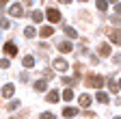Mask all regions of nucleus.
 <instances>
[{"instance_id":"nucleus-3","label":"nucleus","mask_w":121,"mask_h":119,"mask_svg":"<svg viewBox=\"0 0 121 119\" xmlns=\"http://www.w3.org/2000/svg\"><path fill=\"white\" fill-rule=\"evenodd\" d=\"M45 15H48V20H50V22H54V24H56V22H60V13H58V11L54 9V7H50Z\"/></svg>"},{"instance_id":"nucleus-19","label":"nucleus","mask_w":121,"mask_h":119,"mask_svg":"<svg viewBox=\"0 0 121 119\" xmlns=\"http://www.w3.org/2000/svg\"><path fill=\"white\" fill-rule=\"evenodd\" d=\"M95 4H97V9H99V11H106V9H108V2H106V0H97Z\"/></svg>"},{"instance_id":"nucleus-23","label":"nucleus","mask_w":121,"mask_h":119,"mask_svg":"<svg viewBox=\"0 0 121 119\" xmlns=\"http://www.w3.org/2000/svg\"><path fill=\"white\" fill-rule=\"evenodd\" d=\"M39 119H56V117H54L52 113H41V117H39Z\"/></svg>"},{"instance_id":"nucleus-1","label":"nucleus","mask_w":121,"mask_h":119,"mask_svg":"<svg viewBox=\"0 0 121 119\" xmlns=\"http://www.w3.org/2000/svg\"><path fill=\"white\" fill-rule=\"evenodd\" d=\"M86 84L93 87V89H102V87H104V78H102V76H89V78H86Z\"/></svg>"},{"instance_id":"nucleus-2","label":"nucleus","mask_w":121,"mask_h":119,"mask_svg":"<svg viewBox=\"0 0 121 119\" xmlns=\"http://www.w3.org/2000/svg\"><path fill=\"white\" fill-rule=\"evenodd\" d=\"M52 65H54L56 71H67V67H69L65 58H54V63H52Z\"/></svg>"},{"instance_id":"nucleus-26","label":"nucleus","mask_w":121,"mask_h":119,"mask_svg":"<svg viewBox=\"0 0 121 119\" xmlns=\"http://www.w3.org/2000/svg\"><path fill=\"white\" fill-rule=\"evenodd\" d=\"M115 13H117V15H121V2H115Z\"/></svg>"},{"instance_id":"nucleus-11","label":"nucleus","mask_w":121,"mask_h":119,"mask_svg":"<svg viewBox=\"0 0 121 119\" xmlns=\"http://www.w3.org/2000/svg\"><path fill=\"white\" fill-rule=\"evenodd\" d=\"M63 115L69 119V117H76V115H78V108H71V106H67L65 110H63Z\"/></svg>"},{"instance_id":"nucleus-14","label":"nucleus","mask_w":121,"mask_h":119,"mask_svg":"<svg viewBox=\"0 0 121 119\" xmlns=\"http://www.w3.org/2000/svg\"><path fill=\"white\" fill-rule=\"evenodd\" d=\"M45 89H48V82L45 80H37L35 82V91H45Z\"/></svg>"},{"instance_id":"nucleus-13","label":"nucleus","mask_w":121,"mask_h":119,"mask_svg":"<svg viewBox=\"0 0 121 119\" xmlns=\"http://www.w3.org/2000/svg\"><path fill=\"white\" fill-rule=\"evenodd\" d=\"M58 100H60L58 91H50V93H48V102H50V104H54V102H58Z\"/></svg>"},{"instance_id":"nucleus-7","label":"nucleus","mask_w":121,"mask_h":119,"mask_svg":"<svg viewBox=\"0 0 121 119\" xmlns=\"http://www.w3.org/2000/svg\"><path fill=\"white\" fill-rule=\"evenodd\" d=\"M108 39H110L112 43H121V31H110Z\"/></svg>"},{"instance_id":"nucleus-21","label":"nucleus","mask_w":121,"mask_h":119,"mask_svg":"<svg viewBox=\"0 0 121 119\" xmlns=\"http://www.w3.org/2000/svg\"><path fill=\"white\" fill-rule=\"evenodd\" d=\"M33 20H35V22H41V20H43V13H41V11H33Z\"/></svg>"},{"instance_id":"nucleus-30","label":"nucleus","mask_w":121,"mask_h":119,"mask_svg":"<svg viewBox=\"0 0 121 119\" xmlns=\"http://www.w3.org/2000/svg\"><path fill=\"white\" fill-rule=\"evenodd\" d=\"M115 119H121V117H115Z\"/></svg>"},{"instance_id":"nucleus-22","label":"nucleus","mask_w":121,"mask_h":119,"mask_svg":"<svg viewBox=\"0 0 121 119\" xmlns=\"http://www.w3.org/2000/svg\"><path fill=\"white\" fill-rule=\"evenodd\" d=\"M15 108H20V102H17V100H13V102L9 104V110H15Z\"/></svg>"},{"instance_id":"nucleus-25","label":"nucleus","mask_w":121,"mask_h":119,"mask_svg":"<svg viewBox=\"0 0 121 119\" xmlns=\"http://www.w3.org/2000/svg\"><path fill=\"white\" fill-rule=\"evenodd\" d=\"M108 87H110V89H112V91H117V87H119V84H115V80H112V78H110V80H108Z\"/></svg>"},{"instance_id":"nucleus-18","label":"nucleus","mask_w":121,"mask_h":119,"mask_svg":"<svg viewBox=\"0 0 121 119\" xmlns=\"http://www.w3.org/2000/svg\"><path fill=\"white\" fill-rule=\"evenodd\" d=\"M63 100H73V91H71V89H65V91H63Z\"/></svg>"},{"instance_id":"nucleus-8","label":"nucleus","mask_w":121,"mask_h":119,"mask_svg":"<svg viewBox=\"0 0 121 119\" xmlns=\"http://www.w3.org/2000/svg\"><path fill=\"white\" fill-rule=\"evenodd\" d=\"M39 35H41V37H52V35H54V28H52V26H43L41 31H39Z\"/></svg>"},{"instance_id":"nucleus-4","label":"nucleus","mask_w":121,"mask_h":119,"mask_svg":"<svg viewBox=\"0 0 121 119\" xmlns=\"http://www.w3.org/2000/svg\"><path fill=\"white\" fill-rule=\"evenodd\" d=\"M9 13H11V15H15V18H20V15H24V7H20V4H11Z\"/></svg>"},{"instance_id":"nucleus-5","label":"nucleus","mask_w":121,"mask_h":119,"mask_svg":"<svg viewBox=\"0 0 121 119\" xmlns=\"http://www.w3.org/2000/svg\"><path fill=\"white\" fill-rule=\"evenodd\" d=\"M4 52H7V54H11V56H15V54H17V48H15V43L7 41V43H4Z\"/></svg>"},{"instance_id":"nucleus-6","label":"nucleus","mask_w":121,"mask_h":119,"mask_svg":"<svg viewBox=\"0 0 121 119\" xmlns=\"http://www.w3.org/2000/svg\"><path fill=\"white\" fill-rule=\"evenodd\" d=\"M58 50H60V52H71L73 46H71V41H60V43H58Z\"/></svg>"},{"instance_id":"nucleus-29","label":"nucleus","mask_w":121,"mask_h":119,"mask_svg":"<svg viewBox=\"0 0 121 119\" xmlns=\"http://www.w3.org/2000/svg\"><path fill=\"white\" fill-rule=\"evenodd\" d=\"M119 89H121V78H119Z\"/></svg>"},{"instance_id":"nucleus-10","label":"nucleus","mask_w":121,"mask_h":119,"mask_svg":"<svg viewBox=\"0 0 121 119\" xmlns=\"http://www.w3.org/2000/svg\"><path fill=\"white\" fill-rule=\"evenodd\" d=\"M78 102H80V106H89V104H91V95H86V93H82V95L78 97Z\"/></svg>"},{"instance_id":"nucleus-15","label":"nucleus","mask_w":121,"mask_h":119,"mask_svg":"<svg viewBox=\"0 0 121 119\" xmlns=\"http://www.w3.org/2000/svg\"><path fill=\"white\" fill-rule=\"evenodd\" d=\"M97 102H102V104H108V93H104V91H97Z\"/></svg>"},{"instance_id":"nucleus-20","label":"nucleus","mask_w":121,"mask_h":119,"mask_svg":"<svg viewBox=\"0 0 121 119\" xmlns=\"http://www.w3.org/2000/svg\"><path fill=\"white\" fill-rule=\"evenodd\" d=\"M65 33H67V37H71V39H76V37H78V33H76L71 26H67V28H65Z\"/></svg>"},{"instance_id":"nucleus-17","label":"nucleus","mask_w":121,"mask_h":119,"mask_svg":"<svg viewBox=\"0 0 121 119\" xmlns=\"http://www.w3.org/2000/svg\"><path fill=\"white\" fill-rule=\"evenodd\" d=\"M22 63H24V67H33V65H35V58H33V56H24Z\"/></svg>"},{"instance_id":"nucleus-24","label":"nucleus","mask_w":121,"mask_h":119,"mask_svg":"<svg viewBox=\"0 0 121 119\" xmlns=\"http://www.w3.org/2000/svg\"><path fill=\"white\" fill-rule=\"evenodd\" d=\"M110 22H112L115 26H119V24H121V18H119V15H112V18H110Z\"/></svg>"},{"instance_id":"nucleus-12","label":"nucleus","mask_w":121,"mask_h":119,"mask_svg":"<svg viewBox=\"0 0 121 119\" xmlns=\"http://www.w3.org/2000/svg\"><path fill=\"white\" fill-rule=\"evenodd\" d=\"M35 35H37V31H35L33 26H26V28H24V37H28V39H33Z\"/></svg>"},{"instance_id":"nucleus-27","label":"nucleus","mask_w":121,"mask_h":119,"mask_svg":"<svg viewBox=\"0 0 121 119\" xmlns=\"http://www.w3.org/2000/svg\"><path fill=\"white\" fill-rule=\"evenodd\" d=\"M0 67H2V69H7V67H9V61H7V58H2V61H0Z\"/></svg>"},{"instance_id":"nucleus-16","label":"nucleus","mask_w":121,"mask_h":119,"mask_svg":"<svg viewBox=\"0 0 121 119\" xmlns=\"http://www.w3.org/2000/svg\"><path fill=\"white\" fill-rule=\"evenodd\" d=\"M99 52H102V56H110V46H108V43H102Z\"/></svg>"},{"instance_id":"nucleus-9","label":"nucleus","mask_w":121,"mask_h":119,"mask_svg":"<svg viewBox=\"0 0 121 119\" xmlns=\"http://www.w3.org/2000/svg\"><path fill=\"white\" fill-rule=\"evenodd\" d=\"M13 91H15L13 84H4V87H2V97H11V95H13Z\"/></svg>"},{"instance_id":"nucleus-28","label":"nucleus","mask_w":121,"mask_h":119,"mask_svg":"<svg viewBox=\"0 0 121 119\" xmlns=\"http://www.w3.org/2000/svg\"><path fill=\"white\" fill-rule=\"evenodd\" d=\"M26 117V113H22V115H17V117H11V119H24Z\"/></svg>"}]
</instances>
